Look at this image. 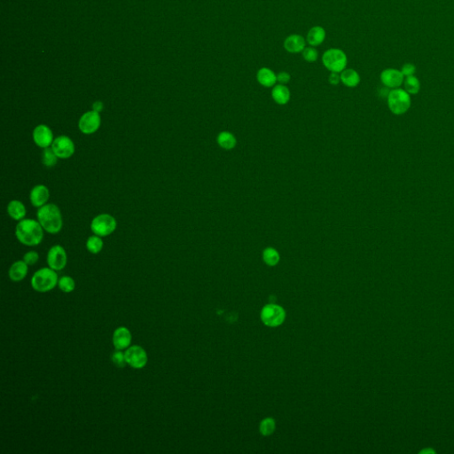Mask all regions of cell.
<instances>
[{
    "mask_svg": "<svg viewBox=\"0 0 454 454\" xmlns=\"http://www.w3.org/2000/svg\"><path fill=\"white\" fill-rule=\"evenodd\" d=\"M33 141L38 148L47 149L54 141L52 130L47 125H39L33 130Z\"/></svg>",
    "mask_w": 454,
    "mask_h": 454,
    "instance_id": "12",
    "label": "cell"
},
{
    "mask_svg": "<svg viewBox=\"0 0 454 454\" xmlns=\"http://www.w3.org/2000/svg\"><path fill=\"white\" fill-rule=\"evenodd\" d=\"M111 360L119 368H124L125 365H127L125 360V352H123V350H117V351H115L111 356Z\"/></svg>",
    "mask_w": 454,
    "mask_h": 454,
    "instance_id": "31",
    "label": "cell"
},
{
    "mask_svg": "<svg viewBox=\"0 0 454 454\" xmlns=\"http://www.w3.org/2000/svg\"><path fill=\"white\" fill-rule=\"evenodd\" d=\"M28 272V265L23 260H19L14 262L10 267L8 272L9 278L13 282H21L27 276Z\"/></svg>",
    "mask_w": 454,
    "mask_h": 454,
    "instance_id": "17",
    "label": "cell"
},
{
    "mask_svg": "<svg viewBox=\"0 0 454 454\" xmlns=\"http://www.w3.org/2000/svg\"><path fill=\"white\" fill-rule=\"evenodd\" d=\"M257 80L262 86L271 88L277 83V75L269 68L264 67L257 71Z\"/></svg>",
    "mask_w": 454,
    "mask_h": 454,
    "instance_id": "18",
    "label": "cell"
},
{
    "mask_svg": "<svg viewBox=\"0 0 454 454\" xmlns=\"http://www.w3.org/2000/svg\"><path fill=\"white\" fill-rule=\"evenodd\" d=\"M104 109V104L101 101H95L93 104V110L95 112L101 113Z\"/></svg>",
    "mask_w": 454,
    "mask_h": 454,
    "instance_id": "36",
    "label": "cell"
},
{
    "mask_svg": "<svg viewBox=\"0 0 454 454\" xmlns=\"http://www.w3.org/2000/svg\"><path fill=\"white\" fill-rule=\"evenodd\" d=\"M101 238L102 237H100L95 234L88 238V240L86 241V249L90 253L96 255V254L100 253L102 250L104 242Z\"/></svg>",
    "mask_w": 454,
    "mask_h": 454,
    "instance_id": "24",
    "label": "cell"
},
{
    "mask_svg": "<svg viewBox=\"0 0 454 454\" xmlns=\"http://www.w3.org/2000/svg\"><path fill=\"white\" fill-rule=\"evenodd\" d=\"M291 80V76L290 73L282 71L277 74V82H279L281 85H287L290 83Z\"/></svg>",
    "mask_w": 454,
    "mask_h": 454,
    "instance_id": "34",
    "label": "cell"
},
{
    "mask_svg": "<svg viewBox=\"0 0 454 454\" xmlns=\"http://www.w3.org/2000/svg\"><path fill=\"white\" fill-rule=\"evenodd\" d=\"M415 71H416V68L412 63H406V64L403 65L402 69H401V72L406 77L414 76Z\"/></svg>",
    "mask_w": 454,
    "mask_h": 454,
    "instance_id": "33",
    "label": "cell"
},
{
    "mask_svg": "<svg viewBox=\"0 0 454 454\" xmlns=\"http://www.w3.org/2000/svg\"><path fill=\"white\" fill-rule=\"evenodd\" d=\"M36 220L40 223L46 233L57 234L63 226V219L60 208L53 203H47L37 209Z\"/></svg>",
    "mask_w": 454,
    "mask_h": 454,
    "instance_id": "2",
    "label": "cell"
},
{
    "mask_svg": "<svg viewBox=\"0 0 454 454\" xmlns=\"http://www.w3.org/2000/svg\"><path fill=\"white\" fill-rule=\"evenodd\" d=\"M68 263V256L64 248L60 245L52 246L47 253V265L54 271L64 269Z\"/></svg>",
    "mask_w": 454,
    "mask_h": 454,
    "instance_id": "11",
    "label": "cell"
},
{
    "mask_svg": "<svg viewBox=\"0 0 454 454\" xmlns=\"http://www.w3.org/2000/svg\"><path fill=\"white\" fill-rule=\"evenodd\" d=\"M322 62L330 72L341 73L346 69L348 58L341 49L330 48L323 53Z\"/></svg>",
    "mask_w": 454,
    "mask_h": 454,
    "instance_id": "5",
    "label": "cell"
},
{
    "mask_svg": "<svg viewBox=\"0 0 454 454\" xmlns=\"http://www.w3.org/2000/svg\"><path fill=\"white\" fill-rule=\"evenodd\" d=\"M328 82L332 85H337L341 83V76L339 73L331 72L328 77Z\"/></svg>",
    "mask_w": 454,
    "mask_h": 454,
    "instance_id": "35",
    "label": "cell"
},
{
    "mask_svg": "<svg viewBox=\"0 0 454 454\" xmlns=\"http://www.w3.org/2000/svg\"><path fill=\"white\" fill-rule=\"evenodd\" d=\"M340 76L341 83L349 88L357 87L360 83V76L355 69H345L340 73Z\"/></svg>",
    "mask_w": 454,
    "mask_h": 454,
    "instance_id": "23",
    "label": "cell"
},
{
    "mask_svg": "<svg viewBox=\"0 0 454 454\" xmlns=\"http://www.w3.org/2000/svg\"><path fill=\"white\" fill-rule=\"evenodd\" d=\"M132 333L125 326L118 327L113 334V344L116 350H125L128 349L132 343Z\"/></svg>",
    "mask_w": 454,
    "mask_h": 454,
    "instance_id": "14",
    "label": "cell"
},
{
    "mask_svg": "<svg viewBox=\"0 0 454 454\" xmlns=\"http://www.w3.org/2000/svg\"><path fill=\"white\" fill-rule=\"evenodd\" d=\"M217 145L225 150H232L237 146V139L233 133L224 131L218 133L217 137Z\"/></svg>",
    "mask_w": 454,
    "mask_h": 454,
    "instance_id": "22",
    "label": "cell"
},
{
    "mask_svg": "<svg viewBox=\"0 0 454 454\" xmlns=\"http://www.w3.org/2000/svg\"><path fill=\"white\" fill-rule=\"evenodd\" d=\"M53 152L59 159H69L73 156L76 151L74 141L66 135H60L55 138L51 146Z\"/></svg>",
    "mask_w": 454,
    "mask_h": 454,
    "instance_id": "8",
    "label": "cell"
},
{
    "mask_svg": "<svg viewBox=\"0 0 454 454\" xmlns=\"http://www.w3.org/2000/svg\"><path fill=\"white\" fill-rule=\"evenodd\" d=\"M283 46L290 53L303 52L306 47V39L301 35L292 34L286 38Z\"/></svg>",
    "mask_w": 454,
    "mask_h": 454,
    "instance_id": "16",
    "label": "cell"
},
{
    "mask_svg": "<svg viewBox=\"0 0 454 454\" xmlns=\"http://www.w3.org/2000/svg\"><path fill=\"white\" fill-rule=\"evenodd\" d=\"M39 260V255L36 251L31 250L25 254L23 257V261L28 265V266H34Z\"/></svg>",
    "mask_w": 454,
    "mask_h": 454,
    "instance_id": "32",
    "label": "cell"
},
{
    "mask_svg": "<svg viewBox=\"0 0 454 454\" xmlns=\"http://www.w3.org/2000/svg\"><path fill=\"white\" fill-rule=\"evenodd\" d=\"M388 107L390 112L397 116L406 114L412 106V99L405 89H392L388 96Z\"/></svg>",
    "mask_w": 454,
    "mask_h": 454,
    "instance_id": "4",
    "label": "cell"
},
{
    "mask_svg": "<svg viewBox=\"0 0 454 454\" xmlns=\"http://www.w3.org/2000/svg\"><path fill=\"white\" fill-rule=\"evenodd\" d=\"M281 259V256L276 249L268 247L263 252V260L267 266H277Z\"/></svg>",
    "mask_w": 454,
    "mask_h": 454,
    "instance_id": "25",
    "label": "cell"
},
{
    "mask_svg": "<svg viewBox=\"0 0 454 454\" xmlns=\"http://www.w3.org/2000/svg\"><path fill=\"white\" fill-rule=\"evenodd\" d=\"M381 81L386 87L390 89L399 88L404 84L405 76L401 70L395 69H387L381 73Z\"/></svg>",
    "mask_w": 454,
    "mask_h": 454,
    "instance_id": "13",
    "label": "cell"
},
{
    "mask_svg": "<svg viewBox=\"0 0 454 454\" xmlns=\"http://www.w3.org/2000/svg\"><path fill=\"white\" fill-rule=\"evenodd\" d=\"M404 86H405V90L410 95H415L420 92L421 83L417 77L410 76V77H406V79L404 81Z\"/></svg>",
    "mask_w": 454,
    "mask_h": 454,
    "instance_id": "26",
    "label": "cell"
},
{
    "mask_svg": "<svg viewBox=\"0 0 454 454\" xmlns=\"http://www.w3.org/2000/svg\"><path fill=\"white\" fill-rule=\"evenodd\" d=\"M101 125V117L100 113L93 110L85 113L81 116L78 121V129L81 133L85 135H91L96 133Z\"/></svg>",
    "mask_w": 454,
    "mask_h": 454,
    "instance_id": "9",
    "label": "cell"
},
{
    "mask_svg": "<svg viewBox=\"0 0 454 454\" xmlns=\"http://www.w3.org/2000/svg\"><path fill=\"white\" fill-rule=\"evenodd\" d=\"M6 210H7L9 217L15 221H20V220L24 219L26 214H27L26 207L19 200H12L10 201Z\"/></svg>",
    "mask_w": 454,
    "mask_h": 454,
    "instance_id": "21",
    "label": "cell"
},
{
    "mask_svg": "<svg viewBox=\"0 0 454 454\" xmlns=\"http://www.w3.org/2000/svg\"><path fill=\"white\" fill-rule=\"evenodd\" d=\"M58 287L64 293H71L76 289V282L70 276H63L59 279Z\"/></svg>",
    "mask_w": 454,
    "mask_h": 454,
    "instance_id": "28",
    "label": "cell"
},
{
    "mask_svg": "<svg viewBox=\"0 0 454 454\" xmlns=\"http://www.w3.org/2000/svg\"><path fill=\"white\" fill-rule=\"evenodd\" d=\"M50 199V191L48 187L44 185H35L29 193V200L34 207L40 208L48 203Z\"/></svg>",
    "mask_w": 454,
    "mask_h": 454,
    "instance_id": "15",
    "label": "cell"
},
{
    "mask_svg": "<svg viewBox=\"0 0 454 454\" xmlns=\"http://www.w3.org/2000/svg\"><path fill=\"white\" fill-rule=\"evenodd\" d=\"M275 429V422L271 418L265 419L260 424V431L265 436H269L272 434Z\"/></svg>",
    "mask_w": 454,
    "mask_h": 454,
    "instance_id": "29",
    "label": "cell"
},
{
    "mask_svg": "<svg viewBox=\"0 0 454 454\" xmlns=\"http://www.w3.org/2000/svg\"><path fill=\"white\" fill-rule=\"evenodd\" d=\"M58 156H57L55 153L53 152L52 148H47V149H44L43 153H42V162L44 166L48 167V168H52L53 166H55L58 162Z\"/></svg>",
    "mask_w": 454,
    "mask_h": 454,
    "instance_id": "27",
    "label": "cell"
},
{
    "mask_svg": "<svg viewBox=\"0 0 454 454\" xmlns=\"http://www.w3.org/2000/svg\"><path fill=\"white\" fill-rule=\"evenodd\" d=\"M261 318L266 326H280L285 319V311L281 306L268 304L262 309Z\"/></svg>",
    "mask_w": 454,
    "mask_h": 454,
    "instance_id": "10",
    "label": "cell"
},
{
    "mask_svg": "<svg viewBox=\"0 0 454 454\" xmlns=\"http://www.w3.org/2000/svg\"><path fill=\"white\" fill-rule=\"evenodd\" d=\"M59 282L56 271L50 267H44L36 271L31 278L33 290L38 293H47L53 290Z\"/></svg>",
    "mask_w": 454,
    "mask_h": 454,
    "instance_id": "3",
    "label": "cell"
},
{
    "mask_svg": "<svg viewBox=\"0 0 454 454\" xmlns=\"http://www.w3.org/2000/svg\"><path fill=\"white\" fill-rule=\"evenodd\" d=\"M125 356L127 365L134 369L144 368L149 362L147 351L140 345L130 346L125 350Z\"/></svg>",
    "mask_w": 454,
    "mask_h": 454,
    "instance_id": "7",
    "label": "cell"
},
{
    "mask_svg": "<svg viewBox=\"0 0 454 454\" xmlns=\"http://www.w3.org/2000/svg\"><path fill=\"white\" fill-rule=\"evenodd\" d=\"M117 219L110 214L103 213L94 217L91 223L93 234L100 237H107L117 229Z\"/></svg>",
    "mask_w": 454,
    "mask_h": 454,
    "instance_id": "6",
    "label": "cell"
},
{
    "mask_svg": "<svg viewBox=\"0 0 454 454\" xmlns=\"http://www.w3.org/2000/svg\"><path fill=\"white\" fill-rule=\"evenodd\" d=\"M44 231L40 223L37 220L24 218L17 224L15 236L22 245L35 247L39 245L43 241Z\"/></svg>",
    "mask_w": 454,
    "mask_h": 454,
    "instance_id": "1",
    "label": "cell"
},
{
    "mask_svg": "<svg viewBox=\"0 0 454 454\" xmlns=\"http://www.w3.org/2000/svg\"><path fill=\"white\" fill-rule=\"evenodd\" d=\"M302 54H303V58L307 62H309V63L315 62L317 60V57H318V52H317L316 48H314L313 46L305 47L304 50L302 52Z\"/></svg>",
    "mask_w": 454,
    "mask_h": 454,
    "instance_id": "30",
    "label": "cell"
},
{
    "mask_svg": "<svg viewBox=\"0 0 454 454\" xmlns=\"http://www.w3.org/2000/svg\"><path fill=\"white\" fill-rule=\"evenodd\" d=\"M272 98L278 105L284 106L288 104L291 98L290 89L285 85H275L272 90Z\"/></svg>",
    "mask_w": 454,
    "mask_h": 454,
    "instance_id": "20",
    "label": "cell"
},
{
    "mask_svg": "<svg viewBox=\"0 0 454 454\" xmlns=\"http://www.w3.org/2000/svg\"><path fill=\"white\" fill-rule=\"evenodd\" d=\"M326 32L325 28L321 26H314L309 28L306 36V42L310 46H318L326 39Z\"/></svg>",
    "mask_w": 454,
    "mask_h": 454,
    "instance_id": "19",
    "label": "cell"
}]
</instances>
